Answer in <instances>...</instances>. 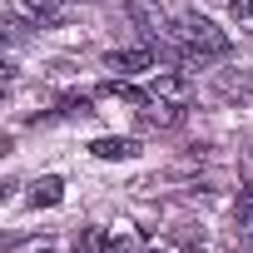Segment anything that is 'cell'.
Instances as JSON below:
<instances>
[{
  "label": "cell",
  "mask_w": 253,
  "mask_h": 253,
  "mask_svg": "<svg viewBox=\"0 0 253 253\" xmlns=\"http://www.w3.org/2000/svg\"><path fill=\"white\" fill-rule=\"evenodd\" d=\"M228 10L243 15V20H253V0H228Z\"/></svg>",
  "instance_id": "11"
},
{
  "label": "cell",
  "mask_w": 253,
  "mask_h": 253,
  "mask_svg": "<svg viewBox=\"0 0 253 253\" xmlns=\"http://www.w3.org/2000/svg\"><path fill=\"white\" fill-rule=\"evenodd\" d=\"M243 189H248V194H253V149H248V154H243Z\"/></svg>",
  "instance_id": "12"
},
{
  "label": "cell",
  "mask_w": 253,
  "mask_h": 253,
  "mask_svg": "<svg viewBox=\"0 0 253 253\" xmlns=\"http://www.w3.org/2000/svg\"><path fill=\"white\" fill-rule=\"evenodd\" d=\"M35 253H55V248H35Z\"/></svg>",
  "instance_id": "13"
},
{
  "label": "cell",
  "mask_w": 253,
  "mask_h": 253,
  "mask_svg": "<svg viewBox=\"0 0 253 253\" xmlns=\"http://www.w3.org/2000/svg\"><path fill=\"white\" fill-rule=\"evenodd\" d=\"M174 40H179V50L189 60H218V55H228V35L209 15H184L174 25Z\"/></svg>",
  "instance_id": "1"
},
{
  "label": "cell",
  "mask_w": 253,
  "mask_h": 253,
  "mask_svg": "<svg viewBox=\"0 0 253 253\" xmlns=\"http://www.w3.org/2000/svg\"><path fill=\"white\" fill-rule=\"evenodd\" d=\"M104 65L119 70V75H149L154 70V50H114Z\"/></svg>",
  "instance_id": "4"
},
{
  "label": "cell",
  "mask_w": 253,
  "mask_h": 253,
  "mask_svg": "<svg viewBox=\"0 0 253 253\" xmlns=\"http://www.w3.org/2000/svg\"><path fill=\"white\" fill-rule=\"evenodd\" d=\"M213 89H218L223 99H248V94H253V80H248L243 70H238V75H233V70H218V75H213Z\"/></svg>",
  "instance_id": "5"
},
{
  "label": "cell",
  "mask_w": 253,
  "mask_h": 253,
  "mask_svg": "<svg viewBox=\"0 0 253 253\" xmlns=\"http://www.w3.org/2000/svg\"><path fill=\"white\" fill-rule=\"evenodd\" d=\"M233 223H238V238L253 248V194H248V189H243L238 204H233Z\"/></svg>",
  "instance_id": "8"
},
{
  "label": "cell",
  "mask_w": 253,
  "mask_h": 253,
  "mask_svg": "<svg viewBox=\"0 0 253 253\" xmlns=\"http://www.w3.org/2000/svg\"><path fill=\"white\" fill-rule=\"evenodd\" d=\"M65 199V179H55V174H45L35 189H30V209H55Z\"/></svg>",
  "instance_id": "6"
},
{
  "label": "cell",
  "mask_w": 253,
  "mask_h": 253,
  "mask_svg": "<svg viewBox=\"0 0 253 253\" xmlns=\"http://www.w3.org/2000/svg\"><path fill=\"white\" fill-rule=\"evenodd\" d=\"M104 253H139V233H129V228L104 233Z\"/></svg>",
  "instance_id": "9"
},
{
  "label": "cell",
  "mask_w": 253,
  "mask_h": 253,
  "mask_svg": "<svg viewBox=\"0 0 253 253\" xmlns=\"http://www.w3.org/2000/svg\"><path fill=\"white\" fill-rule=\"evenodd\" d=\"M149 94L154 99H169V104H189V75L184 70H154Z\"/></svg>",
  "instance_id": "2"
},
{
  "label": "cell",
  "mask_w": 253,
  "mask_h": 253,
  "mask_svg": "<svg viewBox=\"0 0 253 253\" xmlns=\"http://www.w3.org/2000/svg\"><path fill=\"white\" fill-rule=\"evenodd\" d=\"M139 119L154 124V129H174V124L184 119V104H169V99H154V94H149V99L139 104Z\"/></svg>",
  "instance_id": "3"
},
{
  "label": "cell",
  "mask_w": 253,
  "mask_h": 253,
  "mask_svg": "<svg viewBox=\"0 0 253 253\" xmlns=\"http://www.w3.org/2000/svg\"><path fill=\"white\" fill-rule=\"evenodd\" d=\"M89 154H94V159H134L139 144H134V139H114V134H109V139H94Z\"/></svg>",
  "instance_id": "7"
},
{
  "label": "cell",
  "mask_w": 253,
  "mask_h": 253,
  "mask_svg": "<svg viewBox=\"0 0 253 253\" xmlns=\"http://www.w3.org/2000/svg\"><path fill=\"white\" fill-rule=\"evenodd\" d=\"M20 10H30L35 20H60L65 15V0H20Z\"/></svg>",
  "instance_id": "10"
}]
</instances>
